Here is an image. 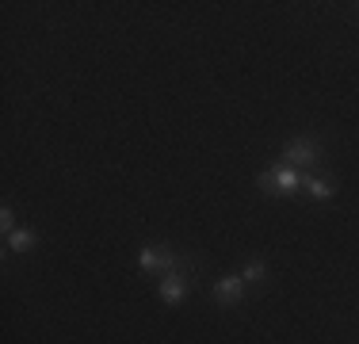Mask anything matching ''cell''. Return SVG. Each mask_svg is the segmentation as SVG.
<instances>
[{"label": "cell", "mask_w": 359, "mask_h": 344, "mask_svg": "<svg viewBox=\"0 0 359 344\" xmlns=\"http://www.w3.org/2000/svg\"><path fill=\"white\" fill-rule=\"evenodd\" d=\"M245 287H249V283H245L241 275H222L210 291H215V303L218 306H237L245 298Z\"/></svg>", "instance_id": "cell-5"}, {"label": "cell", "mask_w": 359, "mask_h": 344, "mask_svg": "<svg viewBox=\"0 0 359 344\" xmlns=\"http://www.w3.org/2000/svg\"><path fill=\"white\" fill-rule=\"evenodd\" d=\"M302 192L310 195L313 203H329L332 195H337V180H325V176H310V172H306V184H302Z\"/></svg>", "instance_id": "cell-6"}, {"label": "cell", "mask_w": 359, "mask_h": 344, "mask_svg": "<svg viewBox=\"0 0 359 344\" xmlns=\"http://www.w3.org/2000/svg\"><path fill=\"white\" fill-rule=\"evenodd\" d=\"M191 275H187L184 268H176V272H168V275H161V283H157V295H161V303L165 306H180L187 295H191Z\"/></svg>", "instance_id": "cell-4"}, {"label": "cell", "mask_w": 359, "mask_h": 344, "mask_svg": "<svg viewBox=\"0 0 359 344\" xmlns=\"http://www.w3.org/2000/svg\"><path fill=\"white\" fill-rule=\"evenodd\" d=\"M321 161V145H318V138H310V134H298V138H290V142L283 145V165L290 168H313Z\"/></svg>", "instance_id": "cell-2"}, {"label": "cell", "mask_w": 359, "mask_h": 344, "mask_svg": "<svg viewBox=\"0 0 359 344\" xmlns=\"http://www.w3.org/2000/svg\"><path fill=\"white\" fill-rule=\"evenodd\" d=\"M0 230H4V237L8 234H15V230H20V226H15V211H12V206H0Z\"/></svg>", "instance_id": "cell-9"}, {"label": "cell", "mask_w": 359, "mask_h": 344, "mask_svg": "<svg viewBox=\"0 0 359 344\" xmlns=\"http://www.w3.org/2000/svg\"><path fill=\"white\" fill-rule=\"evenodd\" d=\"M241 279L245 283H264V279H268V264H264V260H249V264H245V272H241Z\"/></svg>", "instance_id": "cell-8"}, {"label": "cell", "mask_w": 359, "mask_h": 344, "mask_svg": "<svg viewBox=\"0 0 359 344\" xmlns=\"http://www.w3.org/2000/svg\"><path fill=\"white\" fill-rule=\"evenodd\" d=\"M256 184H260V192L276 195V199H287V195H298V192H302L306 172H302V168H290V165H283V161H279L276 168L260 172V176H256Z\"/></svg>", "instance_id": "cell-1"}, {"label": "cell", "mask_w": 359, "mask_h": 344, "mask_svg": "<svg viewBox=\"0 0 359 344\" xmlns=\"http://www.w3.org/2000/svg\"><path fill=\"white\" fill-rule=\"evenodd\" d=\"M4 245H8V253H20V256H23V253H31V249L39 245V234H35L31 226H20L15 234L4 237Z\"/></svg>", "instance_id": "cell-7"}, {"label": "cell", "mask_w": 359, "mask_h": 344, "mask_svg": "<svg viewBox=\"0 0 359 344\" xmlns=\"http://www.w3.org/2000/svg\"><path fill=\"white\" fill-rule=\"evenodd\" d=\"M184 253H172L168 245H142L138 249V268L142 272H176V268H184Z\"/></svg>", "instance_id": "cell-3"}]
</instances>
